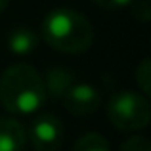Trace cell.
Here are the masks:
<instances>
[{"instance_id":"5bb4252c","label":"cell","mask_w":151,"mask_h":151,"mask_svg":"<svg viewBox=\"0 0 151 151\" xmlns=\"http://www.w3.org/2000/svg\"><path fill=\"white\" fill-rule=\"evenodd\" d=\"M8 2H10V0H0V14H2L4 10H6V6H8Z\"/></svg>"},{"instance_id":"5b68a950","label":"cell","mask_w":151,"mask_h":151,"mask_svg":"<svg viewBox=\"0 0 151 151\" xmlns=\"http://www.w3.org/2000/svg\"><path fill=\"white\" fill-rule=\"evenodd\" d=\"M61 101L69 113L78 115V117H86V115H92L100 109L101 94L94 84L75 81L69 86V90L61 96Z\"/></svg>"},{"instance_id":"7a4b0ae2","label":"cell","mask_w":151,"mask_h":151,"mask_svg":"<svg viewBox=\"0 0 151 151\" xmlns=\"http://www.w3.org/2000/svg\"><path fill=\"white\" fill-rule=\"evenodd\" d=\"M40 31L46 44L63 54H81L94 42L92 23L71 8L50 10L42 19Z\"/></svg>"},{"instance_id":"277c9868","label":"cell","mask_w":151,"mask_h":151,"mask_svg":"<svg viewBox=\"0 0 151 151\" xmlns=\"http://www.w3.org/2000/svg\"><path fill=\"white\" fill-rule=\"evenodd\" d=\"M35 151H58L63 144V122L52 113H42L31 121L27 134Z\"/></svg>"},{"instance_id":"6da1fadb","label":"cell","mask_w":151,"mask_h":151,"mask_svg":"<svg viewBox=\"0 0 151 151\" xmlns=\"http://www.w3.org/2000/svg\"><path fill=\"white\" fill-rule=\"evenodd\" d=\"M46 98L44 77L29 63H14L0 77V103L17 117L35 115Z\"/></svg>"},{"instance_id":"7c38bea8","label":"cell","mask_w":151,"mask_h":151,"mask_svg":"<svg viewBox=\"0 0 151 151\" xmlns=\"http://www.w3.org/2000/svg\"><path fill=\"white\" fill-rule=\"evenodd\" d=\"M134 17L140 19V21H149L151 17V6L147 0H136L134 2Z\"/></svg>"},{"instance_id":"30bf717a","label":"cell","mask_w":151,"mask_h":151,"mask_svg":"<svg viewBox=\"0 0 151 151\" xmlns=\"http://www.w3.org/2000/svg\"><path fill=\"white\" fill-rule=\"evenodd\" d=\"M136 84L142 88V92L145 96L151 92V61H149V58L142 59L140 65L136 67Z\"/></svg>"},{"instance_id":"ba28073f","label":"cell","mask_w":151,"mask_h":151,"mask_svg":"<svg viewBox=\"0 0 151 151\" xmlns=\"http://www.w3.org/2000/svg\"><path fill=\"white\" fill-rule=\"evenodd\" d=\"M77 81L73 71L65 67H52L46 73L44 86H46V96H52L54 100H61V96L69 90V86Z\"/></svg>"},{"instance_id":"8992f818","label":"cell","mask_w":151,"mask_h":151,"mask_svg":"<svg viewBox=\"0 0 151 151\" xmlns=\"http://www.w3.org/2000/svg\"><path fill=\"white\" fill-rule=\"evenodd\" d=\"M27 144V130L15 119H0V151H23Z\"/></svg>"},{"instance_id":"9c48e42d","label":"cell","mask_w":151,"mask_h":151,"mask_svg":"<svg viewBox=\"0 0 151 151\" xmlns=\"http://www.w3.org/2000/svg\"><path fill=\"white\" fill-rule=\"evenodd\" d=\"M73 151H111L109 142L100 132H86L77 140Z\"/></svg>"},{"instance_id":"52a82bcc","label":"cell","mask_w":151,"mask_h":151,"mask_svg":"<svg viewBox=\"0 0 151 151\" xmlns=\"http://www.w3.org/2000/svg\"><path fill=\"white\" fill-rule=\"evenodd\" d=\"M6 46L8 52L14 55H29L37 50L38 37L29 27H17V29L10 31V35L6 38Z\"/></svg>"},{"instance_id":"4fadbf2b","label":"cell","mask_w":151,"mask_h":151,"mask_svg":"<svg viewBox=\"0 0 151 151\" xmlns=\"http://www.w3.org/2000/svg\"><path fill=\"white\" fill-rule=\"evenodd\" d=\"M134 0H94V4H98L103 10H119V8H126Z\"/></svg>"},{"instance_id":"8fae6325","label":"cell","mask_w":151,"mask_h":151,"mask_svg":"<svg viewBox=\"0 0 151 151\" xmlns=\"http://www.w3.org/2000/svg\"><path fill=\"white\" fill-rule=\"evenodd\" d=\"M121 151H151V144L144 136H132L121 145Z\"/></svg>"},{"instance_id":"3957f363","label":"cell","mask_w":151,"mask_h":151,"mask_svg":"<svg viewBox=\"0 0 151 151\" xmlns=\"http://www.w3.org/2000/svg\"><path fill=\"white\" fill-rule=\"evenodd\" d=\"M107 117L111 124L124 132H136L149 124L151 105L145 94L134 90H121L107 101Z\"/></svg>"}]
</instances>
